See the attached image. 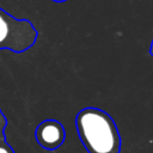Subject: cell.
Segmentation results:
<instances>
[{
    "label": "cell",
    "mask_w": 153,
    "mask_h": 153,
    "mask_svg": "<svg viewBox=\"0 0 153 153\" xmlns=\"http://www.w3.org/2000/svg\"><path fill=\"white\" fill-rule=\"evenodd\" d=\"M79 139L88 153H120L121 135L112 117L102 109L88 106L75 117Z\"/></svg>",
    "instance_id": "cell-1"
},
{
    "label": "cell",
    "mask_w": 153,
    "mask_h": 153,
    "mask_svg": "<svg viewBox=\"0 0 153 153\" xmlns=\"http://www.w3.org/2000/svg\"><path fill=\"white\" fill-rule=\"evenodd\" d=\"M37 38L38 31L29 19H18L0 7V50L20 54L33 47Z\"/></svg>",
    "instance_id": "cell-2"
},
{
    "label": "cell",
    "mask_w": 153,
    "mask_h": 153,
    "mask_svg": "<svg viewBox=\"0 0 153 153\" xmlns=\"http://www.w3.org/2000/svg\"><path fill=\"white\" fill-rule=\"evenodd\" d=\"M35 137L42 148L55 151L65 142L66 130L57 120L48 118L36 127Z\"/></svg>",
    "instance_id": "cell-3"
},
{
    "label": "cell",
    "mask_w": 153,
    "mask_h": 153,
    "mask_svg": "<svg viewBox=\"0 0 153 153\" xmlns=\"http://www.w3.org/2000/svg\"><path fill=\"white\" fill-rule=\"evenodd\" d=\"M7 117L4 115L1 108H0V153H14V149L7 143L5 129L7 127Z\"/></svg>",
    "instance_id": "cell-4"
},
{
    "label": "cell",
    "mask_w": 153,
    "mask_h": 153,
    "mask_svg": "<svg viewBox=\"0 0 153 153\" xmlns=\"http://www.w3.org/2000/svg\"><path fill=\"white\" fill-rule=\"evenodd\" d=\"M149 54L153 56V39H152V43H151V47H149Z\"/></svg>",
    "instance_id": "cell-5"
},
{
    "label": "cell",
    "mask_w": 153,
    "mask_h": 153,
    "mask_svg": "<svg viewBox=\"0 0 153 153\" xmlns=\"http://www.w3.org/2000/svg\"><path fill=\"white\" fill-rule=\"evenodd\" d=\"M53 1H55V2H63V1H66V0H53Z\"/></svg>",
    "instance_id": "cell-6"
}]
</instances>
